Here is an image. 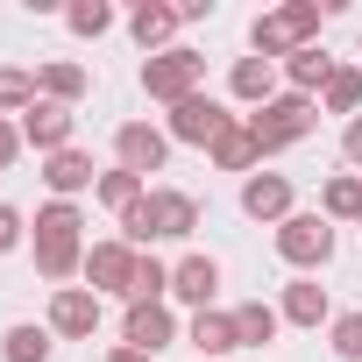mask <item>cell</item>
I'll return each instance as SVG.
<instances>
[{
    "mask_svg": "<svg viewBox=\"0 0 362 362\" xmlns=\"http://www.w3.org/2000/svg\"><path fill=\"white\" fill-rule=\"evenodd\" d=\"M29 249H36V277L64 291V277H78V270H86V214H78L71 199H50V206L36 214Z\"/></svg>",
    "mask_w": 362,
    "mask_h": 362,
    "instance_id": "1",
    "label": "cell"
},
{
    "mask_svg": "<svg viewBox=\"0 0 362 362\" xmlns=\"http://www.w3.org/2000/svg\"><path fill=\"white\" fill-rule=\"evenodd\" d=\"M199 228V199L177 192V185H149L128 214H121V242L128 249H149V242H185Z\"/></svg>",
    "mask_w": 362,
    "mask_h": 362,
    "instance_id": "2",
    "label": "cell"
},
{
    "mask_svg": "<svg viewBox=\"0 0 362 362\" xmlns=\"http://www.w3.org/2000/svg\"><path fill=\"white\" fill-rule=\"evenodd\" d=\"M320 22H327L320 0H284V8H263L256 29H249V50L270 57V64H284V57H298V50L320 43Z\"/></svg>",
    "mask_w": 362,
    "mask_h": 362,
    "instance_id": "3",
    "label": "cell"
},
{
    "mask_svg": "<svg viewBox=\"0 0 362 362\" xmlns=\"http://www.w3.org/2000/svg\"><path fill=\"white\" fill-rule=\"evenodd\" d=\"M313 128H320V100H305V93H277L270 107H256V114H249V135H256V149H263V156H277V149L305 142Z\"/></svg>",
    "mask_w": 362,
    "mask_h": 362,
    "instance_id": "4",
    "label": "cell"
},
{
    "mask_svg": "<svg viewBox=\"0 0 362 362\" xmlns=\"http://www.w3.org/2000/svg\"><path fill=\"white\" fill-rule=\"evenodd\" d=\"M199 78H206V57L199 50H163V57H142V93L149 100H163V107H185L192 93H199Z\"/></svg>",
    "mask_w": 362,
    "mask_h": 362,
    "instance_id": "5",
    "label": "cell"
},
{
    "mask_svg": "<svg viewBox=\"0 0 362 362\" xmlns=\"http://www.w3.org/2000/svg\"><path fill=\"white\" fill-rule=\"evenodd\" d=\"M270 242H277V256H284L291 270H320V263H334V221H327V214H291Z\"/></svg>",
    "mask_w": 362,
    "mask_h": 362,
    "instance_id": "6",
    "label": "cell"
},
{
    "mask_svg": "<svg viewBox=\"0 0 362 362\" xmlns=\"http://www.w3.org/2000/svg\"><path fill=\"white\" fill-rule=\"evenodd\" d=\"M235 121H242V114H228V107H221L214 93H192L185 107H170L163 135H170V142H192V149H214V142H221V135H228Z\"/></svg>",
    "mask_w": 362,
    "mask_h": 362,
    "instance_id": "7",
    "label": "cell"
},
{
    "mask_svg": "<svg viewBox=\"0 0 362 362\" xmlns=\"http://www.w3.org/2000/svg\"><path fill=\"white\" fill-rule=\"evenodd\" d=\"M135 263H142V249H128L121 235H114V242H93V249H86V291L128 298V291H135Z\"/></svg>",
    "mask_w": 362,
    "mask_h": 362,
    "instance_id": "8",
    "label": "cell"
},
{
    "mask_svg": "<svg viewBox=\"0 0 362 362\" xmlns=\"http://www.w3.org/2000/svg\"><path fill=\"white\" fill-rule=\"evenodd\" d=\"M163 156H170V135L163 128H149V121H121L114 128V163L121 170L149 177V170H163Z\"/></svg>",
    "mask_w": 362,
    "mask_h": 362,
    "instance_id": "9",
    "label": "cell"
},
{
    "mask_svg": "<svg viewBox=\"0 0 362 362\" xmlns=\"http://www.w3.org/2000/svg\"><path fill=\"white\" fill-rule=\"evenodd\" d=\"M57 341H93L100 334V291H86V284H64L57 298H50V320H43Z\"/></svg>",
    "mask_w": 362,
    "mask_h": 362,
    "instance_id": "10",
    "label": "cell"
},
{
    "mask_svg": "<svg viewBox=\"0 0 362 362\" xmlns=\"http://www.w3.org/2000/svg\"><path fill=\"white\" fill-rule=\"evenodd\" d=\"M71 128H78V114H71V107H57V100H36V107L22 114V142H29L36 156L71 149Z\"/></svg>",
    "mask_w": 362,
    "mask_h": 362,
    "instance_id": "11",
    "label": "cell"
},
{
    "mask_svg": "<svg viewBox=\"0 0 362 362\" xmlns=\"http://www.w3.org/2000/svg\"><path fill=\"white\" fill-rule=\"evenodd\" d=\"M242 214L284 228V221H291V177H284V170H256V177H242Z\"/></svg>",
    "mask_w": 362,
    "mask_h": 362,
    "instance_id": "12",
    "label": "cell"
},
{
    "mask_svg": "<svg viewBox=\"0 0 362 362\" xmlns=\"http://www.w3.org/2000/svg\"><path fill=\"white\" fill-rule=\"evenodd\" d=\"M177 341V320H170V305H128V320H121V348H142V355H156V348H170Z\"/></svg>",
    "mask_w": 362,
    "mask_h": 362,
    "instance_id": "13",
    "label": "cell"
},
{
    "mask_svg": "<svg viewBox=\"0 0 362 362\" xmlns=\"http://www.w3.org/2000/svg\"><path fill=\"white\" fill-rule=\"evenodd\" d=\"M43 185L57 199H78V192H100V170L86 149H57V156H43Z\"/></svg>",
    "mask_w": 362,
    "mask_h": 362,
    "instance_id": "14",
    "label": "cell"
},
{
    "mask_svg": "<svg viewBox=\"0 0 362 362\" xmlns=\"http://www.w3.org/2000/svg\"><path fill=\"white\" fill-rule=\"evenodd\" d=\"M177 29H185V15H177V8H163V0H142V8L128 15V36H135V43H142L149 57H163V50H177V43H170Z\"/></svg>",
    "mask_w": 362,
    "mask_h": 362,
    "instance_id": "15",
    "label": "cell"
},
{
    "mask_svg": "<svg viewBox=\"0 0 362 362\" xmlns=\"http://www.w3.org/2000/svg\"><path fill=\"white\" fill-rule=\"evenodd\" d=\"M221 291V263L214 256H185V263H170V298H185L192 313H206Z\"/></svg>",
    "mask_w": 362,
    "mask_h": 362,
    "instance_id": "16",
    "label": "cell"
},
{
    "mask_svg": "<svg viewBox=\"0 0 362 362\" xmlns=\"http://www.w3.org/2000/svg\"><path fill=\"white\" fill-rule=\"evenodd\" d=\"M228 93H235L242 107H270V100H277V64H270V57H235Z\"/></svg>",
    "mask_w": 362,
    "mask_h": 362,
    "instance_id": "17",
    "label": "cell"
},
{
    "mask_svg": "<svg viewBox=\"0 0 362 362\" xmlns=\"http://www.w3.org/2000/svg\"><path fill=\"white\" fill-rule=\"evenodd\" d=\"M291 327H334V305H327V284H313V277H291L284 284V305H277Z\"/></svg>",
    "mask_w": 362,
    "mask_h": 362,
    "instance_id": "18",
    "label": "cell"
},
{
    "mask_svg": "<svg viewBox=\"0 0 362 362\" xmlns=\"http://www.w3.org/2000/svg\"><path fill=\"white\" fill-rule=\"evenodd\" d=\"M185 341H192L206 362H221V355H235V348H242V341H235V313H214V305H206V313H192Z\"/></svg>",
    "mask_w": 362,
    "mask_h": 362,
    "instance_id": "19",
    "label": "cell"
},
{
    "mask_svg": "<svg viewBox=\"0 0 362 362\" xmlns=\"http://www.w3.org/2000/svg\"><path fill=\"white\" fill-rule=\"evenodd\" d=\"M86 86H93V78H86V64H64V57H50V64L36 71V93H43V100H57V107H78V100H86Z\"/></svg>",
    "mask_w": 362,
    "mask_h": 362,
    "instance_id": "20",
    "label": "cell"
},
{
    "mask_svg": "<svg viewBox=\"0 0 362 362\" xmlns=\"http://www.w3.org/2000/svg\"><path fill=\"white\" fill-rule=\"evenodd\" d=\"M284 78H291V93H305V100H320L327 93V78H334V57L313 43V50H298V57H284Z\"/></svg>",
    "mask_w": 362,
    "mask_h": 362,
    "instance_id": "21",
    "label": "cell"
},
{
    "mask_svg": "<svg viewBox=\"0 0 362 362\" xmlns=\"http://www.w3.org/2000/svg\"><path fill=\"white\" fill-rule=\"evenodd\" d=\"M277 327H284V313H277V305H263V298L235 305V341H242V348H270V341H277Z\"/></svg>",
    "mask_w": 362,
    "mask_h": 362,
    "instance_id": "22",
    "label": "cell"
},
{
    "mask_svg": "<svg viewBox=\"0 0 362 362\" xmlns=\"http://www.w3.org/2000/svg\"><path fill=\"white\" fill-rule=\"evenodd\" d=\"M50 348H57V334L36 327V320H22V327L0 334V355H8V362H50Z\"/></svg>",
    "mask_w": 362,
    "mask_h": 362,
    "instance_id": "23",
    "label": "cell"
},
{
    "mask_svg": "<svg viewBox=\"0 0 362 362\" xmlns=\"http://www.w3.org/2000/svg\"><path fill=\"white\" fill-rule=\"evenodd\" d=\"M206 156H214L221 170H249V177H256V163H263V149H256V135H249V121H235V128H228V135H221V142H214Z\"/></svg>",
    "mask_w": 362,
    "mask_h": 362,
    "instance_id": "24",
    "label": "cell"
},
{
    "mask_svg": "<svg viewBox=\"0 0 362 362\" xmlns=\"http://www.w3.org/2000/svg\"><path fill=\"white\" fill-rule=\"evenodd\" d=\"M142 192H149V177H135V170H121V163H114V170H100V192H93V199H100V206L121 221V214H128Z\"/></svg>",
    "mask_w": 362,
    "mask_h": 362,
    "instance_id": "25",
    "label": "cell"
},
{
    "mask_svg": "<svg viewBox=\"0 0 362 362\" xmlns=\"http://www.w3.org/2000/svg\"><path fill=\"white\" fill-rule=\"evenodd\" d=\"M320 214H327V221H362V177H355V170L327 177V192H320Z\"/></svg>",
    "mask_w": 362,
    "mask_h": 362,
    "instance_id": "26",
    "label": "cell"
},
{
    "mask_svg": "<svg viewBox=\"0 0 362 362\" xmlns=\"http://www.w3.org/2000/svg\"><path fill=\"white\" fill-rule=\"evenodd\" d=\"M320 107H327V114H348V121H355V114H362V71H355V64H334V78H327Z\"/></svg>",
    "mask_w": 362,
    "mask_h": 362,
    "instance_id": "27",
    "label": "cell"
},
{
    "mask_svg": "<svg viewBox=\"0 0 362 362\" xmlns=\"http://www.w3.org/2000/svg\"><path fill=\"white\" fill-rule=\"evenodd\" d=\"M43 93H36V71H22V64H0V114H29Z\"/></svg>",
    "mask_w": 362,
    "mask_h": 362,
    "instance_id": "28",
    "label": "cell"
},
{
    "mask_svg": "<svg viewBox=\"0 0 362 362\" xmlns=\"http://www.w3.org/2000/svg\"><path fill=\"white\" fill-rule=\"evenodd\" d=\"M64 29H71V36H107V29H114V8H107V0H71V8H64Z\"/></svg>",
    "mask_w": 362,
    "mask_h": 362,
    "instance_id": "29",
    "label": "cell"
},
{
    "mask_svg": "<svg viewBox=\"0 0 362 362\" xmlns=\"http://www.w3.org/2000/svg\"><path fill=\"white\" fill-rule=\"evenodd\" d=\"M334 355L362 362V313H334Z\"/></svg>",
    "mask_w": 362,
    "mask_h": 362,
    "instance_id": "30",
    "label": "cell"
},
{
    "mask_svg": "<svg viewBox=\"0 0 362 362\" xmlns=\"http://www.w3.org/2000/svg\"><path fill=\"white\" fill-rule=\"evenodd\" d=\"M22 235H29L22 206H8V199H0V256H8V249H22Z\"/></svg>",
    "mask_w": 362,
    "mask_h": 362,
    "instance_id": "31",
    "label": "cell"
},
{
    "mask_svg": "<svg viewBox=\"0 0 362 362\" xmlns=\"http://www.w3.org/2000/svg\"><path fill=\"white\" fill-rule=\"evenodd\" d=\"M22 149H29V142H22V121H8V114H0V170H8Z\"/></svg>",
    "mask_w": 362,
    "mask_h": 362,
    "instance_id": "32",
    "label": "cell"
},
{
    "mask_svg": "<svg viewBox=\"0 0 362 362\" xmlns=\"http://www.w3.org/2000/svg\"><path fill=\"white\" fill-rule=\"evenodd\" d=\"M341 156H348V163H362V114L341 128Z\"/></svg>",
    "mask_w": 362,
    "mask_h": 362,
    "instance_id": "33",
    "label": "cell"
},
{
    "mask_svg": "<svg viewBox=\"0 0 362 362\" xmlns=\"http://www.w3.org/2000/svg\"><path fill=\"white\" fill-rule=\"evenodd\" d=\"M107 362H156V355H142V348H114Z\"/></svg>",
    "mask_w": 362,
    "mask_h": 362,
    "instance_id": "34",
    "label": "cell"
}]
</instances>
